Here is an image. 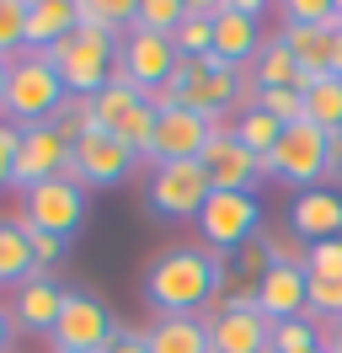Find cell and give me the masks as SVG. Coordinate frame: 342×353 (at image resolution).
<instances>
[{
	"mask_svg": "<svg viewBox=\"0 0 342 353\" xmlns=\"http://www.w3.org/2000/svg\"><path fill=\"white\" fill-rule=\"evenodd\" d=\"M11 332H17V321H11V310L0 305V353L11 348Z\"/></svg>",
	"mask_w": 342,
	"mask_h": 353,
	"instance_id": "f35d334b",
	"label": "cell"
},
{
	"mask_svg": "<svg viewBox=\"0 0 342 353\" xmlns=\"http://www.w3.org/2000/svg\"><path fill=\"white\" fill-rule=\"evenodd\" d=\"M171 43H177L182 59H203V54H214V6L188 0V17H182V27L171 32Z\"/></svg>",
	"mask_w": 342,
	"mask_h": 353,
	"instance_id": "484cf974",
	"label": "cell"
},
{
	"mask_svg": "<svg viewBox=\"0 0 342 353\" xmlns=\"http://www.w3.org/2000/svg\"><path fill=\"white\" fill-rule=\"evenodd\" d=\"M70 150L75 139H64L54 123H38V129H21L17 139V166H11V188H38L48 176H64L70 172Z\"/></svg>",
	"mask_w": 342,
	"mask_h": 353,
	"instance_id": "4fadbf2b",
	"label": "cell"
},
{
	"mask_svg": "<svg viewBox=\"0 0 342 353\" xmlns=\"http://www.w3.org/2000/svg\"><path fill=\"white\" fill-rule=\"evenodd\" d=\"M118 321H112V310L97 300V294H86V289H64V310L59 321H54V348L59 353H102L112 337H118Z\"/></svg>",
	"mask_w": 342,
	"mask_h": 353,
	"instance_id": "52a82bcc",
	"label": "cell"
},
{
	"mask_svg": "<svg viewBox=\"0 0 342 353\" xmlns=\"http://www.w3.org/2000/svg\"><path fill=\"white\" fill-rule=\"evenodd\" d=\"M17 139H21V129H11V123L0 118V188H11V166H17Z\"/></svg>",
	"mask_w": 342,
	"mask_h": 353,
	"instance_id": "d590c367",
	"label": "cell"
},
{
	"mask_svg": "<svg viewBox=\"0 0 342 353\" xmlns=\"http://www.w3.org/2000/svg\"><path fill=\"white\" fill-rule=\"evenodd\" d=\"M310 353H326V343H321V348H310Z\"/></svg>",
	"mask_w": 342,
	"mask_h": 353,
	"instance_id": "7bdbcfd3",
	"label": "cell"
},
{
	"mask_svg": "<svg viewBox=\"0 0 342 353\" xmlns=\"http://www.w3.org/2000/svg\"><path fill=\"white\" fill-rule=\"evenodd\" d=\"M278 38L289 43V54H294V65L305 70V75H332V43H337V32H332V27L283 22V27H278Z\"/></svg>",
	"mask_w": 342,
	"mask_h": 353,
	"instance_id": "7402d4cb",
	"label": "cell"
},
{
	"mask_svg": "<svg viewBox=\"0 0 342 353\" xmlns=\"http://www.w3.org/2000/svg\"><path fill=\"white\" fill-rule=\"evenodd\" d=\"M310 348H321V327L310 316H294V321L273 327V353H310Z\"/></svg>",
	"mask_w": 342,
	"mask_h": 353,
	"instance_id": "4dcf8cb0",
	"label": "cell"
},
{
	"mask_svg": "<svg viewBox=\"0 0 342 353\" xmlns=\"http://www.w3.org/2000/svg\"><path fill=\"white\" fill-rule=\"evenodd\" d=\"M305 273L310 279H342V236L305 246Z\"/></svg>",
	"mask_w": 342,
	"mask_h": 353,
	"instance_id": "836d02e7",
	"label": "cell"
},
{
	"mask_svg": "<svg viewBox=\"0 0 342 353\" xmlns=\"http://www.w3.org/2000/svg\"><path fill=\"white\" fill-rule=\"evenodd\" d=\"M134 161L139 155L128 150L123 139H112L107 129H86L81 139H75V150H70V172L81 188H118L128 172H134Z\"/></svg>",
	"mask_w": 342,
	"mask_h": 353,
	"instance_id": "7c38bea8",
	"label": "cell"
},
{
	"mask_svg": "<svg viewBox=\"0 0 342 353\" xmlns=\"http://www.w3.org/2000/svg\"><path fill=\"white\" fill-rule=\"evenodd\" d=\"M332 75L342 81V32H337V43H332Z\"/></svg>",
	"mask_w": 342,
	"mask_h": 353,
	"instance_id": "b9f144b4",
	"label": "cell"
},
{
	"mask_svg": "<svg viewBox=\"0 0 342 353\" xmlns=\"http://www.w3.org/2000/svg\"><path fill=\"white\" fill-rule=\"evenodd\" d=\"M246 108H262L273 123H283V129H294V123H305V91L299 86H278V91H252V102Z\"/></svg>",
	"mask_w": 342,
	"mask_h": 353,
	"instance_id": "f1b7e54d",
	"label": "cell"
},
{
	"mask_svg": "<svg viewBox=\"0 0 342 353\" xmlns=\"http://www.w3.org/2000/svg\"><path fill=\"white\" fill-rule=\"evenodd\" d=\"M171 91H177V102H182V108H192L198 118L219 123V118L230 112L235 91H241V70L225 65L219 54L182 59V65H177V75H171Z\"/></svg>",
	"mask_w": 342,
	"mask_h": 353,
	"instance_id": "277c9868",
	"label": "cell"
},
{
	"mask_svg": "<svg viewBox=\"0 0 342 353\" xmlns=\"http://www.w3.org/2000/svg\"><path fill=\"white\" fill-rule=\"evenodd\" d=\"M214 134H219V123L198 118L192 108H171V112H161V118H155V139H150V155H145V161H155V166H171V161H198Z\"/></svg>",
	"mask_w": 342,
	"mask_h": 353,
	"instance_id": "9a60e30c",
	"label": "cell"
},
{
	"mask_svg": "<svg viewBox=\"0 0 342 353\" xmlns=\"http://www.w3.org/2000/svg\"><path fill=\"white\" fill-rule=\"evenodd\" d=\"M278 86H299V65L283 38H268L252 59V91H278Z\"/></svg>",
	"mask_w": 342,
	"mask_h": 353,
	"instance_id": "603a6c76",
	"label": "cell"
},
{
	"mask_svg": "<svg viewBox=\"0 0 342 353\" xmlns=\"http://www.w3.org/2000/svg\"><path fill=\"white\" fill-rule=\"evenodd\" d=\"M326 145H332V134H321L316 123H294V129L278 134L273 155L262 161V172L273 176V182H289V188H321V176H326Z\"/></svg>",
	"mask_w": 342,
	"mask_h": 353,
	"instance_id": "8992f818",
	"label": "cell"
},
{
	"mask_svg": "<svg viewBox=\"0 0 342 353\" xmlns=\"http://www.w3.org/2000/svg\"><path fill=\"white\" fill-rule=\"evenodd\" d=\"M209 348L214 353H273V321H262L256 294H230L209 316Z\"/></svg>",
	"mask_w": 342,
	"mask_h": 353,
	"instance_id": "9c48e42d",
	"label": "cell"
},
{
	"mask_svg": "<svg viewBox=\"0 0 342 353\" xmlns=\"http://www.w3.org/2000/svg\"><path fill=\"white\" fill-rule=\"evenodd\" d=\"M48 59H54V70H59L64 91L91 102V97H97V91L118 75V32L75 22V32H70V38H59V43L48 48Z\"/></svg>",
	"mask_w": 342,
	"mask_h": 353,
	"instance_id": "7a4b0ae2",
	"label": "cell"
},
{
	"mask_svg": "<svg viewBox=\"0 0 342 353\" xmlns=\"http://www.w3.org/2000/svg\"><path fill=\"white\" fill-rule=\"evenodd\" d=\"M21 203H27L21 220L38 225V230H48V236H59V241H70V236L86 225V188L75 182V176H48V182H38V188H27Z\"/></svg>",
	"mask_w": 342,
	"mask_h": 353,
	"instance_id": "ba28073f",
	"label": "cell"
},
{
	"mask_svg": "<svg viewBox=\"0 0 342 353\" xmlns=\"http://www.w3.org/2000/svg\"><path fill=\"white\" fill-rule=\"evenodd\" d=\"M310 321H342V279H310Z\"/></svg>",
	"mask_w": 342,
	"mask_h": 353,
	"instance_id": "d6a6232c",
	"label": "cell"
},
{
	"mask_svg": "<svg viewBox=\"0 0 342 353\" xmlns=\"http://www.w3.org/2000/svg\"><path fill=\"white\" fill-rule=\"evenodd\" d=\"M209 193L214 182L198 161H171V166H155V176H150V209L166 220H198Z\"/></svg>",
	"mask_w": 342,
	"mask_h": 353,
	"instance_id": "30bf717a",
	"label": "cell"
},
{
	"mask_svg": "<svg viewBox=\"0 0 342 353\" xmlns=\"http://www.w3.org/2000/svg\"><path fill=\"white\" fill-rule=\"evenodd\" d=\"M305 123H316L321 134L342 129V81L337 75H316L305 86Z\"/></svg>",
	"mask_w": 342,
	"mask_h": 353,
	"instance_id": "d4e9b609",
	"label": "cell"
},
{
	"mask_svg": "<svg viewBox=\"0 0 342 353\" xmlns=\"http://www.w3.org/2000/svg\"><path fill=\"white\" fill-rule=\"evenodd\" d=\"M145 343H150V353H214L203 316H155Z\"/></svg>",
	"mask_w": 342,
	"mask_h": 353,
	"instance_id": "44dd1931",
	"label": "cell"
},
{
	"mask_svg": "<svg viewBox=\"0 0 342 353\" xmlns=\"http://www.w3.org/2000/svg\"><path fill=\"white\" fill-rule=\"evenodd\" d=\"M6 81H11V59H0V118H6Z\"/></svg>",
	"mask_w": 342,
	"mask_h": 353,
	"instance_id": "60d3db41",
	"label": "cell"
},
{
	"mask_svg": "<svg viewBox=\"0 0 342 353\" xmlns=\"http://www.w3.org/2000/svg\"><path fill=\"white\" fill-rule=\"evenodd\" d=\"M198 166L209 172L214 193H256V182L268 176V172H262V155H252L230 129H219L209 145H203Z\"/></svg>",
	"mask_w": 342,
	"mask_h": 353,
	"instance_id": "5bb4252c",
	"label": "cell"
},
{
	"mask_svg": "<svg viewBox=\"0 0 342 353\" xmlns=\"http://www.w3.org/2000/svg\"><path fill=\"white\" fill-rule=\"evenodd\" d=\"M289 230H294L305 246L342 236V193L337 188H305V193H294V203H289Z\"/></svg>",
	"mask_w": 342,
	"mask_h": 353,
	"instance_id": "ac0fdd59",
	"label": "cell"
},
{
	"mask_svg": "<svg viewBox=\"0 0 342 353\" xmlns=\"http://www.w3.org/2000/svg\"><path fill=\"white\" fill-rule=\"evenodd\" d=\"M230 134H235V139H241L252 155H262V161H268V155H273V145H278V134H283V123H273L262 108H246L241 118H235Z\"/></svg>",
	"mask_w": 342,
	"mask_h": 353,
	"instance_id": "83f0119b",
	"label": "cell"
},
{
	"mask_svg": "<svg viewBox=\"0 0 342 353\" xmlns=\"http://www.w3.org/2000/svg\"><path fill=\"white\" fill-rule=\"evenodd\" d=\"M188 17V0H139V17H134V32H155V38H171Z\"/></svg>",
	"mask_w": 342,
	"mask_h": 353,
	"instance_id": "f546056e",
	"label": "cell"
},
{
	"mask_svg": "<svg viewBox=\"0 0 342 353\" xmlns=\"http://www.w3.org/2000/svg\"><path fill=\"white\" fill-rule=\"evenodd\" d=\"M32 273H43L38 263H32V246H27V230H21V220H0V284H27Z\"/></svg>",
	"mask_w": 342,
	"mask_h": 353,
	"instance_id": "cb8c5ba5",
	"label": "cell"
},
{
	"mask_svg": "<svg viewBox=\"0 0 342 353\" xmlns=\"http://www.w3.org/2000/svg\"><path fill=\"white\" fill-rule=\"evenodd\" d=\"M75 0H27V54H48L75 32Z\"/></svg>",
	"mask_w": 342,
	"mask_h": 353,
	"instance_id": "ffe728a7",
	"label": "cell"
},
{
	"mask_svg": "<svg viewBox=\"0 0 342 353\" xmlns=\"http://www.w3.org/2000/svg\"><path fill=\"white\" fill-rule=\"evenodd\" d=\"M21 230H27V246H32V263L48 273V268L64 257V241H59V236H48V230H38V225H27V220H21Z\"/></svg>",
	"mask_w": 342,
	"mask_h": 353,
	"instance_id": "e575fe53",
	"label": "cell"
},
{
	"mask_svg": "<svg viewBox=\"0 0 342 353\" xmlns=\"http://www.w3.org/2000/svg\"><path fill=\"white\" fill-rule=\"evenodd\" d=\"M225 273H230L225 257L209 252V246H192V241L166 246V252L145 268V300L161 310V316H198V310L219 294Z\"/></svg>",
	"mask_w": 342,
	"mask_h": 353,
	"instance_id": "6da1fadb",
	"label": "cell"
},
{
	"mask_svg": "<svg viewBox=\"0 0 342 353\" xmlns=\"http://www.w3.org/2000/svg\"><path fill=\"white\" fill-rule=\"evenodd\" d=\"M102 353H150V343H145V332H118Z\"/></svg>",
	"mask_w": 342,
	"mask_h": 353,
	"instance_id": "8d00e7d4",
	"label": "cell"
},
{
	"mask_svg": "<svg viewBox=\"0 0 342 353\" xmlns=\"http://www.w3.org/2000/svg\"><path fill=\"white\" fill-rule=\"evenodd\" d=\"M326 176H342V129L332 134V145H326Z\"/></svg>",
	"mask_w": 342,
	"mask_h": 353,
	"instance_id": "74e56055",
	"label": "cell"
},
{
	"mask_svg": "<svg viewBox=\"0 0 342 353\" xmlns=\"http://www.w3.org/2000/svg\"><path fill=\"white\" fill-rule=\"evenodd\" d=\"M268 6H256V0H219L214 6V54L225 59V65H246L256 59V48H262V32H256V17H262Z\"/></svg>",
	"mask_w": 342,
	"mask_h": 353,
	"instance_id": "e0dca14e",
	"label": "cell"
},
{
	"mask_svg": "<svg viewBox=\"0 0 342 353\" xmlns=\"http://www.w3.org/2000/svg\"><path fill=\"white\" fill-rule=\"evenodd\" d=\"M321 343H326V353H342V321H337V327H332V332H326Z\"/></svg>",
	"mask_w": 342,
	"mask_h": 353,
	"instance_id": "ab89813d",
	"label": "cell"
},
{
	"mask_svg": "<svg viewBox=\"0 0 342 353\" xmlns=\"http://www.w3.org/2000/svg\"><path fill=\"white\" fill-rule=\"evenodd\" d=\"M64 81L48 54H21L11 59V81H6V123L11 129H38L54 123V112L64 108Z\"/></svg>",
	"mask_w": 342,
	"mask_h": 353,
	"instance_id": "3957f363",
	"label": "cell"
},
{
	"mask_svg": "<svg viewBox=\"0 0 342 353\" xmlns=\"http://www.w3.org/2000/svg\"><path fill=\"white\" fill-rule=\"evenodd\" d=\"M139 102H145V91H134L123 75H112V81H107V86L91 97V118H97V129L112 134V129H118V123L128 118V112L139 108Z\"/></svg>",
	"mask_w": 342,
	"mask_h": 353,
	"instance_id": "4316f807",
	"label": "cell"
},
{
	"mask_svg": "<svg viewBox=\"0 0 342 353\" xmlns=\"http://www.w3.org/2000/svg\"><path fill=\"white\" fill-rule=\"evenodd\" d=\"M256 310L262 321H294V316H310V273L305 263H273L262 279H256Z\"/></svg>",
	"mask_w": 342,
	"mask_h": 353,
	"instance_id": "2e32d148",
	"label": "cell"
},
{
	"mask_svg": "<svg viewBox=\"0 0 342 353\" xmlns=\"http://www.w3.org/2000/svg\"><path fill=\"white\" fill-rule=\"evenodd\" d=\"M177 65H182V54H177V43L171 38H155V32H134L128 27L123 38H118V75H123L134 91H161L177 75Z\"/></svg>",
	"mask_w": 342,
	"mask_h": 353,
	"instance_id": "8fae6325",
	"label": "cell"
},
{
	"mask_svg": "<svg viewBox=\"0 0 342 353\" xmlns=\"http://www.w3.org/2000/svg\"><path fill=\"white\" fill-rule=\"evenodd\" d=\"M64 310V289L48 279V273H32L27 284L17 289V305H11V321H17L21 332H54V321H59Z\"/></svg>",
	"mask_w": 342,
	"mask_h": 353,
	"instance_id": "d6986e66",
	"label": "cell"
},
{
	"mask_svg": "<svg viewBox=\"0 0 342 353\" xmlns=\"http://www.w3.org/2000/svg\"><path fill=\"white\" fill-rule=\"evenodd\" d=\"M27 48V0H0V59Z\"/></svg>",
	"mask_w": 342,
	"mask_h": 353,
	"instance_id": "1f68e13d",
	"label": "cell"
},
{
	"mask_svg": "<svg viewBox=\"0 0 342 353\" xmlns=\"http://www.w3.org/2000/svg\"><path fill=\"white\" fill-rule=\"evenodd\" d=\"M262 236V203L256 193H209L203 214H198V246L209 252H246Z\"/></svg>",
	"mask_w": 342,
	"mask_h": 353,
	"instance_id": "5b68a950",
	"label": "cell"
}]
</instances>
